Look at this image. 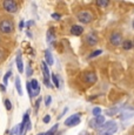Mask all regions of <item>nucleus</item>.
Wrapping results in <instances>:
<instances>
[{"instance_id":"obj_16","label":"nucleus","mask_w":134,"mask_h":135,"mask_svg":"<svg viewBox=\"0 0 134 135\" xmlns=\"http://www.w3.org/2000/svg\"><path fill=\"white\" fill-rule=\"evenodd\" d=\"M122 46H123V49L128 51V49H131V48L133 47V42H132L131 40H126V41H123Z\"/></svg>"},{"instance_id":"obj_30","label":"nucleus","mask_w":134,"mask_h":135,"mask_svg":"<svg viewBox=\"0 0 134 135\" xmlns=\"http://www.w3.org/2000/svg\"><path fill=\"white\" fill-rule=\"evenodd\" d=\"M30 75H32V68H31V67L28 66V71H27V76H30Z\"/></svg>"},{"instance_id":"obj_36","label":"nucleus","mask_w":134,"mask_h":135,"mask_svg":"<svg viewBox=\"0 0 134 135\" xmlns=\"http://www.w3.org/2000/svg\"><path fill=\"white\" fill-rule=\"evenodd\" d=\"M38 135H44V134H38Z\"/></svg>"},{"instance_id":"obj_22","label":"nucleus","mask_w":134,"mask_h":135,"mask_svg":"<svg viewBox=\"0 0 134 135\" xmlns=\"http://www.w3.org/2000/svg\"><path fill=\"white\" fill-rule=\"evenodd\" d=\"M5 107H6V109H7V110H11V109H12L11 101H9L8 99H6V100H5Z\"/></svg>"},{"instance_id":"obj_24","label":"nucleus","mask_w":134,"mask_h":135,"mask_svg":"<svg viewBox=\"0 0 134 135\" xmlns=\"http://www.w3.org/2000/svg\"><path fill=\"white\" fill-rule=\"evenodd\" d=\"M101 53H102V52L100 51V49H98V51H94L93 53H92V54H91V55H89V56H91V58H95V56L100 55V54H101Z\"/></svg>"},{"instance_id":"obj_37","label":"nucleus","mask_w":134,"mask_h":135,"mask_svg":"<svg viewBox=\"0 0 134 135\" xmlns=\"http://www.w3.org/2000/svg\"><path fill=\"white\" fill-rule=\"evenodd\" d=\"M133 46H134V42H133Z\"/></svg>"},{"instance_id":"obj_14","label":"nucleus","mask_w":134,"mask_h":135,"mask_svg":"<svg viewBox=\"0 0 134 135\" xmlns=\"http://www.w3.org/2000/svg\"><path fill=\"white\" fill-rule=\"evenodd\" d=\"M45 58H46V64L50 65V66H52L53 65V56L52 54H51V52L48 51H45Z\"/></svg>"},{"instance_id":"obj_9","label":"nucleus","mask_w":134,"mask_h":135,"mask_svg":"<svg viewBox=\"0 0 134 135\" xmlns=\"http://www.w3.org/2000/svg\"><path fill=\"white\" fill-rule=\"evenodd\" d=\"M31 86H32V90H33V97H37L39 95L40 93V86H39V82H38L37 79H33L31 81Z\"/></svg>"},{"instance_id":"obj_1","label":"nucleus","mask_w":134,"mask_h":135,"mask_svg":"<svg viewBox=\"0 0 134 135\" xmlns=\"http://www.w3.org/2000/svg\"><path fill=\"white\" fill-rule=\"evenodd\" d=\"M14 30V25L13 22L11 21V20H2L1 22H0V32L4 33V34H8V33H12Z\"/></svg>"},{"instance_id":"obj_4","label":"nucleus","mask_w":134,"mask_h":135,"mask_svg":"<svg viewBox=\"0 0 134 135\" xmlns=\"http://www.w3.org/2000/svg\"><path fill=\"white\" fill-rule=\"evenodd\" d=\"M78 19L79 21L82 22V24H88V22L92 21V19H93V17H92L91 13L86 12V11H82L78 14Z\"/></svg>"},{"instance_id":"obj_20","label":"nucleus","mask_w":134,"mask_h":135,"mask_svg":"<svg viewBox=\"0 0 134 135\" xmlns=\"http://www.w3.org/2000/svg\"><path fill=\"white\" fill-rule=\"evenodd\" d=\"M26 88L28 90V95H30V98H33V90H32V86H31V82H27L26 84Z\"/></svg>"},{"instance_id":"obj_29","label":"nucleus","mask_w":134,"mask_h":135,"mask_svg":"<svg viewBox=\"0 0 134 135\" xmlns=\"http://www.w3.org/2000/svg\"><path fill=\"white\" fill-rule=\"evenodd\" d=\"M51 101H52V98H51V97H47V100H46V103H45V105H46V106H50V105H51Z\"/></svg>"},{"instance_id":"obj_18","label":"nucleus","mask_w":134,"mask_h":135,"mask_svg":"<svg viewBox=\"0 0 134 135\" xmlns=\"http://www.w3.org/2000/svg\"><path fill=\"white\" fill-rule=\"evenodd\" d=\"M58 126H59V124L56 123L55 126H53L52 128H51L50 131L47 132V133H46V134H44V135H54V133H55V131H56V129H58Z\"/></svg>"},{"instance_id":"obj_34","label":"nucleus","mask_w":134,"mask_h":135,"mask_svg":"<svg viewBox=\"0 0 134 135\" xmlns=\"http://www.w3.org/2000/svg\"><path fill=\"white\" fill-rule=\"evenodd\" d=\"M19 27H20V28H22V27H24V21H21V22H20Z\"/></svg>"},{"instance_id":"obj_27","label":"nucleus","mask_w":134,"mask_h":135,"mask_svg":"<svg viewBox=\"0 0 134 135\" xmlns=\"http://www.w3.org/2000/svg\"><path fill=\"white\" fill-rule=\"evenodd\" d=\"M97 4H98V6H107V5H108V1H102V0H98Z\"/></svg>"},{"instance_id":"obj_31","label":"nucleus","mask_w":134,"mask_h":135,"mask_svg":"<svg viewBox=\"0 0 134 135\" xmlns=\"http://www.w3.org/2000/svg\"><path fill=\"white\" fill-rule=\"evenodd\" d=\"M52 18H54V19H59V18H60V15L56 14V13H53V14H52Z\"/></svg>"},{"instance_id":"obj_7","label":"nucleus","mask_w":134,"mask_h":135,"mask_svg":"<svg viewBox=\"0 0 134 135\" xmlns=\"http://www.w3.org/2000/svg\"><path fill=\"white\" fill-rule=\"evenodd\" d=\"M117 127V124H115V122H113V121H108L107 123H104L101 126V128H100V134H104V133H106L107 131H109V129H112V128H115Z\"/></svg>"},{"instance_id":"obj_28","label":"nucleus","mask_w":134,"mask_h":135,"mask_svg":"<svg viewBox=\"0 0 134 135\" xmlns=\"http://www.w3.org/2000/svg\"><path fill=\"white\" fill-rule=\"evenodd\" d=\"M50 120H51V116L50 115H46L45 118H44V122H45V123H48V122H50Z\"/></svg>"},{"instance_id":"obj_23","label":"nucleus","mask_w":134,"mask_h":135,"mask_svg":"<svg viewBox=\"0 0 134 135\" xmlns=\"http://www.w3.org/2000/svg\"><path fill=\"white\" fill-rule=\"evenodd\" d=\"M115 132H117V127H115V128H112V129H109V131H107L106 133H104L102 135H113L115 133Z\"/></svg>"},{"instance_id":"obj_13","label":"nucleus","mask_w":134,"mask_h":135,"mask_svg":"<svg viewBox=\"0 0 134 135\" xmlns=\"http://www.w3.org/2000/svg\"><path fill=\"white\" fill-rule=\"evenodd\" d=\"M17 67H18V71H19L20 73L24 72V65H22L21 53H20V52H19V54H18V56H17Z\"/></svg>"},{"instance_id":"obj_15","label":"nucleus","mask_w":134,"mask_h":135,"mask_svg":"<svg viewBox=\"0 0 134 135\" xmlns=\"http://www.w3.org/2000/svg\"><path fill=\"white\" fill-rule=\"evenodd\" d=\"M15 88H17L18 93H19V95H22V89H21V82H20V78L17 76V79H15Z\"/></svg>"},{"instance_id":"obj_35","label":"nucleus","mask_w":134,"mask_h":135,"mask_svg":"<svg viewBox=\"0 0 134 135\" xmlns=\"http://www.w3.org/2000/svg\"><path fill=\"white\" fill-rule=\"evenodd\" d=\"M133 27H134V21H133Z\"/></svg>"},{"instance_id":"obj_10","label":"nucleus","mask_w":134,"mask_h":135,"mask_svg":"<svg viewBox=\"0 0 134 135\" xmlns=\"http://www.w3.org/2000/svg\"><path fill=\"white\" fill-rule=\"evenodd\" d=\"M104 123H105V118L102 115H100V116H98V118H95L94 120H92L91 126L92 127H101Z\"/></svg>"},{"instance_id":"obj_8","label":"nucleus","mask_w":134,"mask_h":135,"mask_svg":"<svg viewBox=\"0 0 134 135\" xmlns=\"http://www.w3.org/2000/svg\"><path fill=\"white\" fill-rule=\"evenodd\" d=\"M84 80L86 84H89V85L95 84V81H97V75H95V73H92V72L91 73H86L84 76Z\"/></svg>"},{"instance_id":"obj_32","label":"nucleus","mask_w":134,"mask_h":135,"mask_svg":"<svg viewBox=\"0 0 134 135\" xmlns=\"http://www.w3.org/2000/svg\"><path fill=\"white\" fill-rule=\"evenodd\" d=\"M0 88H1L2 92H5V86H4V85H0Z\"/></svg>"},{"instance_id":"obj_2","label":"nucleus","mask_w":134,"mask_h":135,"mask_svg":"<svg viewBox=\"0 0 134 135\" xmlns=\"http://www.w3.org/2000/svg\"><path fill=\"white\" fill-rule=\"evenodd\" d=\"M2 6H4V8L8 13H15V12H18V8H19L18 4L14 0H5L2 2Z\"/></svg>"},{"instance_id":"obj_26","label":"nucleus","mask_w":134,"mask_h":135,"mask_svg":"<svg viewBox=\"0 0 134 135\" xmlns=\"http://www.w3.org/2000/svg\"><path fill=\"white\" fill-rule=\"evenodd\" d=\"M9 75H11V71L7 72V73L5 74V76H4V85H7V80H8Z\"/></svg>"},{"instance_id":"obj_19","label":"nucleus","mask_w":134,"mask_h":135,"mask_svg":"<svg viewBox=\"0 0 134 135\" xmlns=\"http://www.w3.org/2000/svg\"><path fill=\"white\" fill-rule=\"evenodd\" d=\"M52 81H53V84L55 85V87H56V88H58L59 86H60V85H59L58 76H56V75H55V73H53V74H52Z\"/></svg>"},{"instance_id":"obj_25","label":"nucleus","mask_w":134,"mask_h":135,"mask_svg":"<svg viewBox=\"0 0 134 135\" xmlns=\"http://www.w3.org/2000/svg\"><path fill=\"white\" fill-rule=\"evenodd\" d=\"M12 133H13V134H18V135H20V124H19V126H15V127H14L13 131H12Z\"/></svg>"},{"instance_id":"obj_17","label":"nucleus","mask_w":134,"mask_h":135,"mask_svg":"<svg viewBox=\"0 0 134 135\" xmlns=\"http://www.w3.org/2000/svg\"><path fill=\"white\" fill-rule=\"evenodd\" d=\"M92 113H93V115L95 118H98V116H100V114H101V108L100 107H94L93 110H92Z\"/></svg>"},{"instance_id":"obj_21","label":"nucleus","mask_w":134,"mask_h":135,"mask_svg":"<svg viewBox=\"0 0 134 135\" xmlns=\"http://www.w3.org/2000/svg\"><path fill=\"white\" fill-rule=\"evenodd\" d=\"M53 38H54L53 31L52 30H48V32H47V41H48V42H51V41L53 40Z\"/></svg>"},{"instance_id":"obj_33","label":"nucleus","mask_w":134,"mask_h":135,"mask_svg":"<svg viewBox=\"0 0 134 135\" xmlns=\"http://www.w3.org/2000/svg\"><path fill=\"white\" fill-rule=\"evenodd\" d=\"M33 25V21H30V22H27V27H30V26H32Z\"/></svg>"},{"instance_id":"obj_11","label":"nucleus","mask_w":134,"mask_h":135,"mask_svg":"<svg viewBox=\"0 0 134 135\" xmlns=\"http://www.w3.org/2000/svg\"><path fill=\"white\" fill-rule=\"evenodd\" d=\"M82 32H84V28L79 25H74V26H72V28H71V33L73 35H81Z\"/></svg>"},{"instance_id":"obj_12","label":"nucleus","mask_w":134,"mask_h":135,"mask_svg":"<svg viewBox=\"0 0 134 135\" xmlns=\"http://www.w3.org/2000/svg\"><path fill=\"white\" fill-rule=\"evenodd\" d=\"M87 42H88L89 46H95L98 42V38L94 33H91V34L87 35Z\"/></svg>"},{"instance_id":"obj_3","label":"nucleus","mask_w":134,"mask_h":135,"mask_svg":"<svg viewBox=\"0 0 134 135\" xmlns=\"http://www.w3.org/2000/svg\"><path fill=\"white\" fill-rule=\"evenodd\" d=\"M41 68H42V73H44V82L47 87H51V84H50V71H48V67H47V64L45 61H42L41 64Z\"/></svg>"},{"instance_id":"obj_5","label":"nucleus","mask_w":134,"mask_h":135,"mask_svg":"<svg viewBox=\"0 0 134 135\" xmlns=\"http://www.w3.org/2000/svg\"><path fill=\"white\" fill-rule=\"evenodd\" d=\"M80 123V114H75V115H71L65 121V124L67 127H73Z\"/></svg>"},{"instance_id":"obj_6","label":"nucleus","mask_w":134,"mask_h":135,"mask_svg":"<svg viewBox=\"0 0 134 135\" xmlns=\"http://www.w3.org/2000/svg\"><path fill=\"white\" fill-rule=\"evenodd\" d=\"M109 40L113 46H119L121 44V41H122V37H121V34H119V33H112Z\"/></svg>"}]
</instances>
